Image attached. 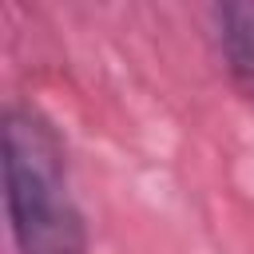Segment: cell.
Segmentation results:
<instances>
[{
	"label": "cell",
	"mask_w": 254,
	"mask_h": 254,
	"mask_svg": "<svg viewBox=\"0 0 254 254\" xmlns=\"http://www.w3.org/2000/svg\"><path fill=\"white\" fill-rule=\"evenodd\" d=\"M4 202L20 254H87L60 135L32 107L4 111Z\"/></svg>",
	"instance_id": "6da1fadb"
},
{
	"label": "cell",
	"mask_w": 254,
	"mask_h": 254,
	"mask_svg": "<svg viewBox=\"0 0 254 254\" xmlns=\"http://www.w3.org/2000/svg\"><path fill=\"white\" fill-rule=\"evenodd\" d=\"M214 24L222 64L242 99L254 103V0H214Z\"/></svg>",
	"instance_id": "7a4b0ae2"
}]
</instances>
